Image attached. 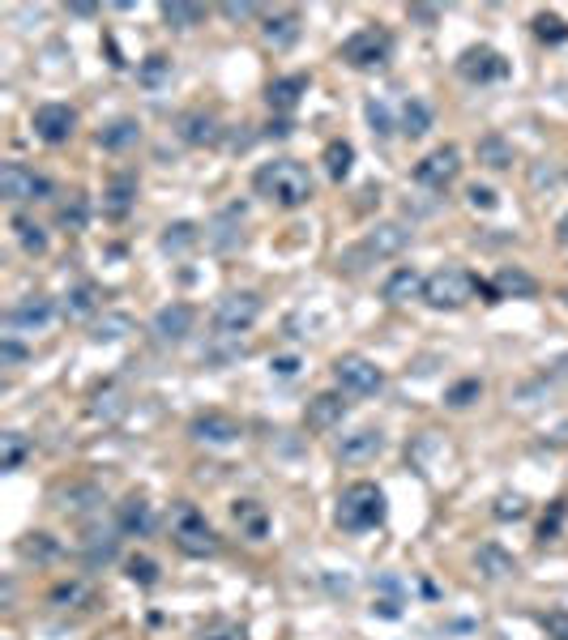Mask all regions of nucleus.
<instances>
[{"label":"nucleus","instance_id":"nucleus-1","mask_svg":"<svg viewBox=\"0 0 568 640\" xmlns=\"http://www.w3.org/2000/svg\"><path fill=\"white\" fill-rule=\"evenodd\" d=\"M252 188H257V197L278 205V210H299V205L312 201V175L304 163H295V158L261 163L252 171Z\"/></svg>","mask_w":568,"mask_h":640},{"label":"nucleus","instance_id":"nucleus-2","mask_svg":"<svg viewBox=\"0 0 568 640\" xmlns=\"http://www.w3.org/2000/svg\"><path fill=\"white\" fill-rule=\"evenodd\" d=\"M385 491L376 487V483H351L342 495H338V512H334V521H338V530L346 534H368L376 530V525L385 521Z\"/></svg>","mask_w":568,"mask_h":640},{"label":"nucleus","instance_id":"nucleus-3","mask_svg":"<svg viewBox=\"0 0 568 640\" xmlns=\"http://www.w3.org/2000/svg\"><path fill=\"white\" fill-rule=\"evenodd\" d=\"M171 538H176V547L193 559L218 555V547H223V542H218V530L205 521V512L193 508L188 500H180L176 508H171Z\"/></svg>","mask_w":568,"mask_h":640},{"label":"nucleus","instance_id":"nucleus-4","mask_svg":"<svg viewBox=\"0 0 568 640\" xmlns=\"http://www.w3.org/2000/svg\"><path fill=\"white\" fill-rule=\"evenodd\" d=\"M479 291V278L475 274H466V269H457V265H445V269H436V274H428V282H423V303L436 312H457V308H466L470 299H475Z\"/></svg>","mask_w":568,"mask_h":640},{"label":"nucleus","instance_id":"nucleus-5","mask_svg":"<svg viewBox=\"0 0 568 640\" xmlns=\"http://www.w3.org/2000/svg\"><path fill=\"white\" fill-rule=\"evenodd\" d=\"M261 312H265V303H261L257 291H227L214 303L210 325H214L218 338H235V333H248L252 325H257Z\"/></svg>","mask_w":568,"mask_h":640},{"label":"nucleus","instance_id":"nucleus-6","mask_svg":"<svg viewBox=\"0 0 568 640\" xmlns=\"http://www.w3.org/2000/svg\"><path fill=\"white\" fill-rule=\"evenodd\" d=\"M406 248H410V227H402V222H376L364 235V244L338 256V265L355 269V261H385V256H398Z\"/></svg>","mask_w":568,"mask_h":640},{"label":"nucleus","instance_id":"nucleus-7","mask_svg":"<svg viewBox=\"0 0 568 640\" xmlns=\"http://www.w3.org/2000/svg\"><path fill=\"white\" fill-rule=\"evenodd\" d=\"M338 56L351 64V69H381V64H389V56H393V35L381 26H364V30H355V35L342 39Z\"/></svg>","mask_w":568,"mask_h":640},{"label":"nucleus","instance_id":"nucleus-8","mask_svg":"<svg viewBox=\"0 0 568 640\" xmlns=\"http://www.w3.org/2000/svg\"><path fill=\"white\" fill-rule=\"evenodd\" d=\"M334 380L346 397H376L385 389V372L368 355H338L334 359Z\"/></svg>","mask_w":568,"mask_h":640},{"label":"nucleus","instance_id":"nucleus-9","mask_svg":"<svg viewBox=\"0 0 568 640\" xmlns=\"http://www.w3.org/2000/svg\"><path fill=\"white\" fill-rule=\"evenodd\" d=\"M0 197H5L9 205L43 201V197H52V180H47L43 171L18 163V158H9V163L0 167Z\"/></svg>","mask_w":568,"mask_h":640},{"label":"nucleus","instance_id":"nucleus-10","mask_svg":"<svg viewBox=\"0 0 568 640\" xmlns=\"http://www.w3.org/2000/svg\"><path fill=\"white\" fill-rule=\"evenodd\" d=\"M457 175H462V150L457 146H436L432 154H423L415 163V184L432 188V192H445Z\"/></svg>","mask_w":568,"mask_h":640},{"label":"nucleus","instance_id":"nucleus-11","mask_svg":"<svg viewBox=\"0 0 568 640\" xmlns=\"http://www.w3.org/2000/svg\"><path fill=\"white\" fill-rule=\"evenodd\" d=\"M188 436L205 448H227L244 436V423L227 410H201V414H193V423H188Z\"/></svg>","mask_w":568,"mask_h":640},{"label":"nucleus","instance_id":"nucleus-12","mask_svg":"<svg viewBox=\"0 0 568 640\" xmlns=\"http://www.w3.org/2000/svg\"><path fill=\"white\" fill-rule=\"evenodd\" d=\"M457 73H462L470 86H487V82H500V77L509 73V60H504L496 47H466V52L457 56Z\"/></svg>","mask_w":568,"mask_h":640},{"label":"nucleus","instance_id":"nucleus-13","mask_svg":"<svg viewBox=\"0 0 568 640\" xmlns=\"http://www.w3.org/2000/svg\"><path fill=\"white\" fill-rule=\"evenodd\" d=\"M56 320V303L47 295H26L5 312V329L9 333H43Z\"/></svg>","mask_w":568,"mask_h":640},{"label":"nucleus","instance_id":"nucleus-14","mask_svg":"<svg viewBox=\"0 0 568 640\" xmlns=\"http://www.w3.org/2000/svg\"><path fill=\"white\" fill-rule=\"evenodd\" d=\"M30 128H35V137L47 141V146H65L77 128V111L69 103H43V107H35Z\"/></svg>","mask_w":568,"mask_h":640},{"label":"nucleus","instance_id":"nucleus-15","mask_svg":"<svg viewBox=\"0 0 568 640\" xmlns=\"http://www.w3.org/2000/svg\"><path fill=\"white\" fill-rule=\"evenodd\" d=\"M193 325H197V308H188V303H167V308L154 312L150 333H154V342H163V346H180L188 333H193Z\"/></svg>","mask_w":568,"mask_h":640},{"label":"nucleus","instance_id":"nucleus-16","mask_svg":"<svg viewBox=\"0 0 568 640\" xmlns=\"http://www.w3.org/2000/svg\"><path fill=\"white\" fill-rule=\"evenodd\" d=\"M176 133H180V141H188V146H218V141H223V120L205 107H188L176 120Z\"/></svg>","mask_w":568,"mask_h":640},{"label":"nucleus","instance_id":"nucleus-17","mask_svg":"<svg viewBox=\"0 0 568 640\" xmlns=\"http://www.w3.org/2000/svg\"><path fill=\"white\" fill-rule=\"evenodd\" d=\"M52 500L60 512H69V517H90V512H99L103 508V491L86 483V478H73V483H60L52 491Z\"/></svg>","mask_w":568,"mask_h":640},{"label":"nucleus","instance_id":"nucleus-18","mask_svg":"<svg viewBox=\"0 0 568 640\" xmlns=\"http://www.w3.org/2000/svg\"><path fill=\"white\" fill-rule=\"evenodd\" d=\"M385 453V431L381 427H359L351 436L338 440V461L346 466H364V461H376Z\"/></svg>","mask_w":568,"mask_h":640},{"label":"nucleus","instance_id":"nucleus-19","mask_svg":"<svg viewBox=\"0 0 568 640\" xmlns=\"http://www.w3.org/2000/svg\"><path fill=\"white\" fill-rule=\"evenodd\" d=\"M346 410H351L346 393H342V389H329V393H317V397L308 402L304 423H308V431H334V427H342Z\"/></svg>","mask_w":568,"mask_h":640},{"label":"nucleus","instance_id":"nucleus-20","mask_svg":"<svg viewBox=\"0 0 568 640\" xmlns=\"http://www.w3.org/2000/svg\"><path fill=\"white\" fill-rule=\"evenodd\" d=\"M154 525H159V517H154V504L146 500V495H129L120 508H116V530L129 534V538H150Z\"/></svg>","mask_w":568,"mask_h":640},{"label":"nucleus","instance_id":"nucleus-21","mask_svg":"<svg viewBox=\"0 0 568 640\" xmlns=\"http://www.w3.org/2000/svg\"><path fill=\"white\" fill-rule=\"evenodd\" d=\"M240 222H244V205H227V210L218 214L210 227H205V244H210L214 252H235V248L244 244Z\"/></svg>","mask_w":568,"mask_h":640},{"label":"nucleus","instance_id":"nucleus-22","mask_svg":"<svg viewBox=\"0 0 568 640\" xmlns=\"http://www.w3.org/2000/svg\"><path fill=\"white\" fill-rule=\"evenodd\" d=\"M475 568H479V576L483 581H513L517 572V559L500 547V542H483V547L475 551Z\"/></svg>","mask_w":568,"mask_h":640},{"label":"nucleus","instance_id":"nucleus-23","mask_svg":"<svg viewBox=\"0 0 568 640\" xmlns=\"http://www.w3.org/2000/svg\"><path fill=\"white\" fill-rule=\"evenodd\" d=\"M133 201H137V175L116 171L112 180H107V192H103V214L107 218H129Z\"/></svg>","mask_w":568,"mask_h":640},{"label":"nucleus","instance_id":"nucleus-24","mask_svg":"<svg viewBox=\"0 0 568 640\" xmlns=\"http://www.w3.org/2000/svg\"><path fill=\"white\" fill-rule=\"evenodd\" d=\"M423 278L415 265H398L393 274L381 282V299L385 303H410V299H423Z\"/></svg>","mask_w":568,"mask_h":640},{"label":"nucleus","instance_id":"nucleus-25","mask_svg":"<svg viewBox=\"0 0 568 640\" xmlns=\"http://www.w3.org/2000/svg\"><path fill=\"white\" fill-rule=\"evenodd\" d=\"M299 13L295 9H278V13H270V18H265V26H261V39L274 47V52H287V47L299 39Z\"/></svg>","mask_w":568,"mask_h":640},{"label":"nucleus","instance_id":"nucleus-26","mask_svg":"<svg viewBox=\"0 0 568 640\" xmlns=\"http://www.w3.org/2000/svg\"><path fill=\"white\" fill-rule=\"evenodd\" d=\"M304 90H308V73L274 77V82L265 86V103H270V111H295L299 99H304Z\"/></svg>","mask_w":568,"mask_h":640},{"label":"nucleus","instance_id":"nucleus-27","mask_svg":"<svg viewBox=\"0 0 568 640\" xmlns=\"http://www.w3.org/2000/svg\"><path fill=\"white\" fill-rule=\"evenodd\" d=\"M492 286H496L500 299H534V295H539V282H534L522 265H500Z\"/></svg>","mask_w":568,"mask_h":640},{"label":"nucleus","instance_id":"nucleus-28","mask_svg":"<svg viewBox=\"0 0 568 640\" xmlns=\"http://www.w3.org/2000/svg\"><path fill=\"white\" fill-rule=\"evenodd\" d=\"M475 158L487 167V171H509L513 167V141L509 137H500V133H483L479 141H475Z\"/></svg>","mask_w":568,"mask_h":640},{"label":"nucleus","instance_id":"nucleus-29","mask_svg":"<svg viewBox=\"0 0 568 640\" xmlns=\"http://www.w3.org/2000/svg\"><path fill=\"white\" fill-rule=\"evenodd\" d=\"M129 414V393L120 389V384H103L99 393L90 397V419H99V423H116Z\"/></svg>","mask_w":568,"mask_h":640},{"label":"nucleus","instance_id":"nucleus-30","mask_svg":"<svg viewBox=\"0 0 568 640\" xmlns=\"http://www.w3.org/2000/svg\"><path fill=\"white\" fill-rule=\"evenodd\" d=\"M47 606H52V611H90L94 589L86 581H60V585H52V594H47Z\"/></svg>","mask_w":568,"mask_h":640},{"label":"nucleus","instance_id":"nucleus-31","mask_svg":"<svg viewBox=\"0 0 568 640\" xmlns=\"http://www.w3.org/2000/svg\"><path fill=\"white\" fill-rule=\"evenodd\" d=\"M116 551H120V538H116V530H90V534L82 538V559H86L90 568L112 564V559H116Z\"/></svg>","mask_w":568,"mask_h":640},{"label":"nucleus","instance_id":"nucleus-32","mask_svg":"<svg viewBox=\"0 0 568 640\" xmlns=\"http://www.w3.org/2000/svg\"><path fill=\"white\" fill-rule=\"evenodd\" d=\"M137 141H141V124H137V120H129V116H120V120H112L107 128H99V146H103V150H112V154L137 146Z\"/></svg>","mask_w":568,"mask_h":640},{"label":"nucleus","instance_id":"nucleus-33","mask_svg":"<svg viewBox=\"0 0 568 640\" xmlns=\"http://www.w3.org/2000/svg\"><path fill=\"white\" fill-rule=\"evenodd\" d=\"M231 517H235V525H240L252 542H261L265 530H270V517H265V508L257 500H235L231 504Z\"/></svg>","mask_w":568,"mask_h":640},{"label":"nucleus","instance_id":"nucleus-34","mask_svg":"<svg viewBox=\"0 0 568 640\" xmlns=\"http://www.w3.org/2000/svg\"><path fill=\"white\" fill-rule=\"evenodd\" d=\"M321 163H325V175H329V180L342 184L346 175H351V167H355V146H351V141H342V137L329 141L325 154H321Z\"/></svg>","mask_w":568,"mask_h":640},{"label":"nucleus","instance_id":"nucleus-35","mask_svg":"<svg viewBox=\"0 0 568 640\" xmlns=\"http://www.w3.org/2000/svg\"><path fill=\"white\" fill-rule=\"evenodd\" d=\"M398 128H402V137L419 141V137L432 128V107L423 103V99H406V103H402V120H398Z\"/></svg>","mask_w":568,"mask_h":640},{"label":"nucleus","instance_id":"nucleus-36","mask_svg":"<svg viewBox=\"0 0 568 640\" xmlns=\"http://www.w3.org/2000/svg\"><path fill=\"white\" fill-rule=\"evenodd\" d=\"M94 312H99V286H94V282H77L73 291L65 295V316L69 320H86Z\"/></svg>","mask_w":568,"mask_h":640},{"label":"nucleus","instance_id":"nucleus-37","mask_svg":"<svg viewBox=\"0 0 568 640\" xmlns=\"http://www.w3.org/2000/svg\"><path fill=\"white\" fill-rule=\"evenodd\" d=\"M56 222L65 231H86L90 227V197H86V192H73V197L56 210Z\"/></svg>","mask_w":568,"mask_h":640},{"label":"nucleus","instance_id":"nucleus-38","mask_svg":"<svg viewBox=\"0 0 568 640\" xmlns=\"http://www.w3.org/2000/svg\"><path fill=\"white\" fill-rule=\"evenodd\" d=\"M26 453H30V440L22 436V431H5V436H0V470H5V474L22 470Z\"/></svg>","mask_w":568,"mask_h":640},{"label":"nucleus","instance_id":"nucleus-39","mask_svg":"<svg viewBox=\"0 0 568 640\" xmlns=\"http://www.w3.org/2000/svg\"><path fill=\"white\" fill-rule=\"evenodd\" d=\"M13 235H18V244H22V252H30V256H43L47 252V231L39 227L35 218H13Z\"/></svg>","mask_w":568,"mask_h":640},{"label":"nucleus","instance_id":"nucleus-40","mask_svg":"<svg viewBox=\"0 0 568 640\" xmlns=\"http://www.w3.org/2000/svg\"><path fill=\"white\" fill-rule=\"evenodd\" d=\"M124 333H133V320L124 312H107L103 320H94L90 325V342H120Z\"/></svg>","mask_w":568,"mask_h":640},{"label":"nucleus","instance_id":"nucleus-41","mask_svg":"<svg viewBox=\"0 0 568 640\" xmlns=\"http://www.w3.org/2000/svg\"><path fill=\"white\" fill-rule=\"evenodd\" d=\"M193 244H201L197 222H171V227L163 231V252H188Z\"/></svg>","mask_w":568,"mask_h":640},{"label":"nucleus","instance_id":"nucleus-42","mask_svg":"<svg viewBox=\"0 0 568 640\" xmlns=\"http://www.w3.org/2000/svg\"><path fill=\"white\" fill-rule=\"evenodd\" d=\"M171 73H176V69H171V60L154 52V56H146V60H141V69H137V82L146 86V90H159L163 82H171Z\"/></svg>","mask_w":568,"mask_h":640},{"label":"nucleus","instance_id":"nucleus-43","mask_svg":"<svg viewBox=\"0 0 568 640\" xmlns=\"http://www.w3.org/2000/svg\"><path fill=\"white\" fill-rule=\"evenodd\" d=\"M124 572H129V581L141 585V589H154L163 581V572H159V564H154L150 555H129L124 559Z\"/></svg>","mask_w":568,"mask_h":640},{"label":"nucleus","instance_id":"nucleus-44","mask_svg":"<svg viewBox=\"0 0 568 640\" xmlns=\"http://www.w3.org/2000/svg\"><path fill=\"white\" fill-rule=\"evenodd\" d=\"M534 35H539L543 43H551V47H556V43H568V22L560 18V13H534Z\"/></svg>","mask_w":568,"mask_h":640},{"label":"nucleus","instance_id":"nucleus-45","mask_svg":"<svg viewBox=\"0 0 568 640\" xmlns=\"http://www.w3.org/2000/svg\"><path fill=\"white\" fill-rule=\"evenodd\" d=\"M163 22L171 26V30H193V26H201L205 22V9L201 5H163Z\"/></svg>","mask_w":568,"mask_h":640},{"label":"nucleus","instance_id":"nucleus-46","mask_svg":"<svg viewBox=\"0 0 568 640\" xmlns=\"http://www.w3.org/2000/svg\"><path fill=\"white\" fill-rule=\"evenodd\" d=\"M483 397V380H457V384H449L445 389V406H453V410H466V406H475Z\"/></svg>","mask_w":568,"mask_h":640},{"label":"nucleus","instance_id":"nucleus-47","mask_svg":"<svg viewBox=\"0 0 568 640\" xmlns=\"http://www.w3.org/2000/svg\"><path fill=\"white\" fill-rule=\"evenodd\" d=\"M22 555L35 559V564H47V559L60 555V542H52V534H26L22 538Z\"/></svg>","mask_w":568,"mask_h":640},{"label":"nucleus","instance_id":"nucleus-48","mask_svg":"<svg viewBox=\"0 0 568 640\" xmlns=\"http://www.w3.org/2000/svg\"><path fill=\"white\" fill-rule=\"evenodd\" d=\"M197 640H248V632H244L235 619H210V623L201 628Z\"/></svg>","mask_w":568,"mask_h":640},{"label":"nucleus","instance_id":"nucleus-49","mask_svg":"<svg viewBox=\"0 0 568 640\" xmlns=\"http://www.w3.org/2000/svg\"><path fill=\"white\" fill-rule=\"evenodd\" d=\"M526 512H530L526 495H500L496 508H492V517H496V521H522Z\"/></svg>","mask_w":568,"mask_h":640},{"label":"nucleus","instance_id":"nucleus-50","mask_svg":"<svg viewBox=\"0 0 568 640\" xmlns=\"http://www.w3.org/2000/svg\"><path fill=\"white\" fill-rule=\"evenodd\" d=\"M368 124H372V133H393V128H398V124H393V116H389V103L385 99H368Z\"/></svg>","mask_w":568,"mask_h":640},{"label":"nucleus","instance_id":"nucleus-51","mask_svg":"<svg viewBox=\"0 0 568 640\" xmlns=\"http://www.w3.org/2000/svg\"><path fill=\"white\" fill-rule=\"evenodd\" d=\"M564 517H568V508H564V500H556V504H551V512L543 517V525H539V538H543V542H547V538H560Z\"/></svg>","mask_w":568,"mask_h":640},{"label":"nucleus","instance_id":"nucleus-52","mask_svg":"<svg viewBox=\"0 0 568 640\" xmlns=\"http://www.w3.org/2000/svg\"><path fill=\"white\" fill-rule=\"evenodd\" d=\"M539 623H543L547 640H568V611H547L539 615Z\"/></svg>","mask_w":568,"mask_h":640},{"label":"nucleus","instance_id":"nucleus-53","mask_svg":"<svg viewBox=\"0 0 568 640\" xmlns=\"http://www.w3.org/2000/svg\"><path fill=\"white\" fill-rule=\"evenodd\" d=\"M470 205H475V210H483V214H492L496 210V192L492 188H483V184H470Z\"/></svg>","mask_w":568,"mask_h":640},{"label":"nucleus","instance_id":"nucleus-54","mask_svg":"<svg viewBox=\"0 0 568 640\" xmlns=\"http://www.w3.org/2000/svg\"><path fill=\"white\" fill-rule=\"evenodd\" d=\"M218 13H223L227 22H252L261 9H257V5H218Z\"/></svg>","mask_w":568,"mask_h":640},{"label":"nucleus","instance_id":"nucleus-55","mask_svg":"<svg viewBox=\"0 0 568 640\" xmlns=\"http://www.w3.org/2000/svg\"><path fill=\"white\" fill-rule=\"evenodd\" d=\"M270 367H274L278 376H295V372H299V359H295V355H282V359H274Z\"/></svg>","mask_w":568,"mask_h":640},{"label":"nucleus","instance_id":"nucleus-56","mask_svg":"<svg viewBox=\"0 0 568 640\" xmlns=\"http://www.w3.org/2000/svg\"><path fill=\"white\" fill-rule=\"evenodd\" d=\"M0 355H5V363H18V359H26V350L13 342V338H5V346H0Z\"/></svg>","mask_w":568,"mask_h":640},{"label":"nucleus","instance_id":"nucleus-57","mask_svg":"<svg viewBox=\"0 0 568 640\" xmlns=\"http://www.w3.org/2000/svg\"><path fill=\"white\" fill-rule=\"evenodd\" d=\"M265 137H291V120H270Z\"/></svg>","mask_w":568,"mask_h":640},{"label":"nucleus","instance_id":"nucleus-58","mask_svg":"<svg viewBox=\"0 0 568 640\" xmlns=\"http://www.w3.org/2000/svg\"><path fill=\"white\" fill-rule=\"evenodd\" d=\"M69 13H73V18H94L99 9H94V5H69Z\"/></svg>","mask_w":568,"mask_h":640},{"label":"nucleus","instance_id":"nucleus-59","mask_svg":"<svg viewBox=\"0 0 568 640\" xmlns=\"http://www.w3.org/2000/svg\"><path fill=\"white\" fill-rule=\"evenodd\" d=\"M556 239H560V248H564V252H568V214H564V218H560V231H556Z\"/></svg>","mask_w":568,"mask_h":640},{"label":"nucleus","instance_id":"nucleus-60","mask_svg":"<svg viewBox=\"0 0 568 640\" xmlns=\"http://www.w3.org/2000/svg\"><path fill=\"white\" fill-rule=\"evenodd\" d=\"M410 18H419V22H436V9H410Z\"/></svg>","mask_w":568,"mask_h":640}]
</instances>
